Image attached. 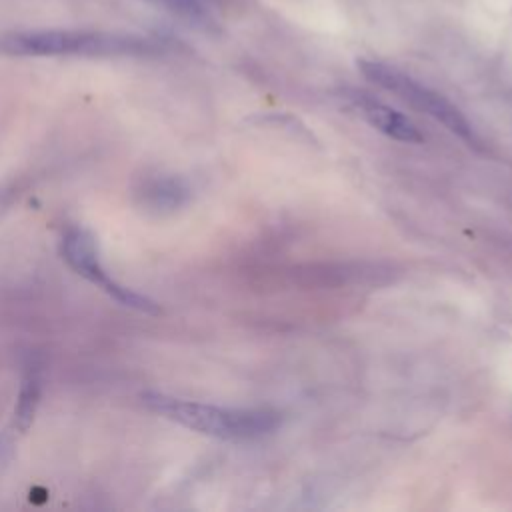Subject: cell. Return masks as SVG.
I'll list each match as a JSON object with an SVG mask.
<instances>
[{"label": "cell", "mask_w": 512, "mask_h": 512, "mask_svg": "<svg viewBox=\"0 0 512 512\" xmlns=\"http://www.w3.org/2000/svg\"><path fill=\"white\" fill-rule=\"evenodd\" d=\"M160 46L144 36L104 32V30H6L0 32V54L6 56H82V58H112V56H150Z\"/></svg>", "instance_id": "obj_1"}, {"label": "cell", "mask_w": 512, "mask_h": 512, "mask_svg": "<svg viewBox=\"0 0 512 512\" xmlns=\"http://www.w3.org/2000/svg\"><path fill=\"white\" fill-rule=\"evenodd\" d=\"M142 402L156 414L190 430L224 438L252 440L278 428L280 416L266 408H224L162 392H144Z\"/></svg>", "instance_id": "obj_2"}, {"label": "cell", "mask_w": 512, "mask_h": 512, "mask_svg": "<svg viewBox=\"0 0 512 512\" xmlns=\"http://www.w3.org/2000/svg\"><path fill=\"white\" fill-rule=\"evenodd\" d=\"M358 68L370 82L396 94L400 100H404L412 108L432 116L442 126H446L452 134L460 136L470 144H478V136L472 124L468 122V118L440 92L432 90L430 86L418 82L416 78L380 60H360Z\"/></svg>", "instance_id": "obj_3"}, {"label": "cell", "mask_w": 512, "mask_h": 512, "mask_svg": "<svg viewBox=\"0 0 512 512\" xmlns=\"http://www.w3.org/2000/svg\"><path fill=\"white\" fill-rule=\"evenodd\" d=\"M60 254L66 260V264L76 274H80L88 282L100 286V290H104L118 304H122L126 308L140 310V312H146V314H158L160 312V308H158V304L154 300H150L148 296L138 294V292L122 286L120 282H116L104 270V266L100 262V256H98L96 240H94V236L88 230H84V228H70L62 236Z\"/></svg>", "instance_id": "obj_4"}, {"label": "cell", "mask_w": 512, "mask_h": 512, "mask_svg": "<svg viewBox=\"0 0 512 512\" xmlns=\"http://www.w3.org/2000/svg\"><path fill=\"white\" fill-rule=\"evenodd\" d=\"M348 100L382 134L400 142H422L424 136L418 126L392 106L362 92H350Z\"/></svg>", "instance_id": "obj_5"}, {"label": "cell", "mask_w": 512, "mask_h": 512, "mask_svg": "<svg viewBox=\"0 0 512 512\" xmlns=\"http://www.w3.org/2000/svg\"><path fill=\"white\" fill-rule=\"evenodd\" d=\"M40 394H42V376H40V368L38 364H28L26 372L22 376V384H20V392H18V404L14 410V426L18 432H26L34 420L38 402H40Z\"/></svg>", "instance_id": "obj_6"}, {"label": "cell", "mask_w": 512, "mask_h": 512, "mask_svg": "<svg viewBox=\"0 0 512 512\" xmlns=\"http://www.w3.org/2000/svg\"><path fill=\"white\" fill-rule=\"evenodd\" d=\"M188 186L184 180L174 176H162L144 188V198L150 206L158 210H172L182 206L188 200Z\"/></svg>", "instance_id": "obj_7"}, {"label": "cell", "mask_w": 512, "mask_h": 512, "mask_svg": "<svg viewBox=\"0 0 512 512\" xmlns=\"http://www.w3.org/2000/svg\"><path fill=\"white\" fill-rule=\"evenodd\" d=\"M16 196H18L16 186L8 184V186H2V188H0V216L12 206V202H14Z\"/></svg>", "instance_id": "obj_8"}, {"label": "cell", "mask_w": 512, "mask_h": 512, "mask_svg": "<svg viewBox=\"0 0 512 512\" xmlns=\"http://www.w3.org/2000/svg\"><path fill=\"white\" fill-rule=\"evenodd\" d=\"M206 2H208V0H206Z\"/></svg>", "instance_id": "obj_9"}]
</instances>
